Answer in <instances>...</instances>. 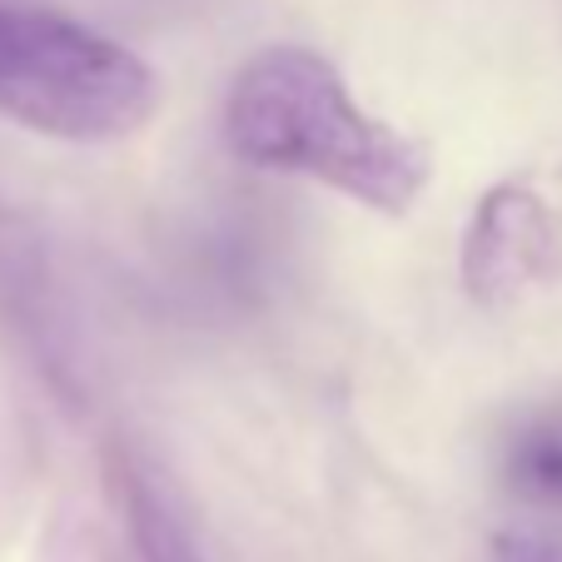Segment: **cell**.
<instances>
[{
  "label": "cell",
  "instance_id": "cell-1",
  "mask_svg": "<svg viewBox=\"0 0 562 562\" xmlns=\"http://www.w3.org/2000/svg\"><path fill=\"white\" fill-rule=\"evenodd\" d=\"M224 135L255 170L329 184L379 214H408L428 184V149L369 115L344 75L304 45H269L239 65Z\"/></svg>",
  "mask_w": 562,
  "mask_h": 562
},
{
  "label": "cell",
  "instance_id": "cell-2",
  "mask_svg": "<svg viewBox=\"0 0 562 562\" xmlns=\"http://www.w3.org/2000/svg\"><path fill=\"white\" fill-rule=\"evenodd\" d=\"M159 110V75L130 45L55 11L0 0V115L50 139L105 145Z\"/></svg>",
  "mask_w": 562,
  "mask_h": 562
},
{
  "label": "cell",
  "instance_id": "cell-3",
  "mask_svg": "<svg viewBox=\"0 0 562 562\" xmlns=\"http://www.w3.org/2000/svg\"><path fill=\"white\" fill-rule=\"evenodd\" d=\"M458 269L477 304H518L562 274V220L528 180L493 184L468 214Z\"/></svg>",
  "mask_w": 562,
  "mask_h": 562
},
{
  "label": "cell",
  "instance_id": "cell-4",
  "mask_svg": "<svg viewBox=\"0 0 562 562\" xmlns=\"http://www.w3.org/2000/svg\"><path fill=\"white\" fill-rule=\"evenodd\" d=\"M105 477H110V493H115V508L125 513V528L135 538L139 558L145 562H204L190 528H184L180 513L165 498V488H155L149 468L130 448H110Z\"/></svg>",
  "mask_w": 562,
  "mask_h": 562
},
{
  "label": "cell",
  "instance_id": "cell-5",
  "mask_svg": "<svg viewBox=\"0 0 562 562\" xmlns=\"http://www.w3.org/2000/svg\"><path fill=\"white\" fill-rule=\"evenodd\" d=\"M498 473L513 498L562 518V404H542L513 418L498 443Z\"/></svg>",
  "mask_w": 562,
  "mask_h": 562
},
{
  "label": "cell",
  "instance_id": "cell-6",
  "mask_svg": "<svg viewBox=\"0 0 562 562\" xmlns=\"http://www.w3.org/2000/svg\"><path fill=\"white\" fill-rule=\"evenodd\" d=\"M493 562H562V522H518L493 538Z\"/></svg>",
  "mask_w": 562,
  "mask_h": 562
}]
</instances>
